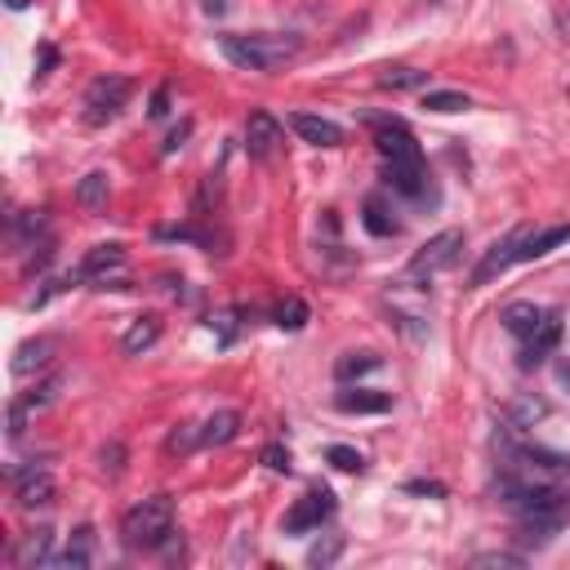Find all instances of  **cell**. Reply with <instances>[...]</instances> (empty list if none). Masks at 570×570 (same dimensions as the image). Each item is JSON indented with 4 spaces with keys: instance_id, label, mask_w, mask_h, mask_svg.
<instances>
[{
    "instance_id": "obj_1",
    "label": "cell",
    "mask_w": 570,
    "mask_h": 570,
    "mask_svg": "<svg viewBox=\"0 0 570 570\" xmlns=\"http://www.w3.org/2000/svg\"><path fill=\"white\" fill-rule=\"evenodd\" d=\"M499 321H503V330L512 338H521V365L525 370L539 365L557 347V338H561V316L548 312V307H539V303H508L499 312Z\"/></svg>"
},
{
    "instance_id": "obj_2",
    "label": "cell",
    "mask_w": 570,
    "mask_h": 570,
    "mask_svg": "<svg viewBox=\"0 0 570 570\" xmlns=\"http://www.w3.org/2000/svg\"><path fill=\"white\" fill-rule=\"evenodd\" d=\"M218 49L227 62L245 67V71H272L281 62H289L298 53V36H276V31H258V36H218Z\"/></svg>"
},
{
    "instance_id": "obj_3",
    "label": "cell",
    "mask_w": 570,
    "mask_h": 570,
    "mask_svg": "<svg viewBox=\"0 0 570 570\" xmlns=\"http://www.w3.org/2000/svg\"><path fill=\"white\" fill-rule=\"evenodd\" d=\"M169 534H174V499L169 494H151V499H142V503H134L125 517H120V539L129 543V548H160V543H169Z\"/></svg>"
},
{
    "instance_id": "obj_4",
    "label": "cell",
    "mask_w": 570,
    "mask_h": 570,
    "mask_svg": "<svg viewBox=\"0 0 570 570\" xmlns=\"http://www.w3.org/2000/svg\"><path fill=\"white\" fill-rule=\"evenodd\" d=\"M129 98H134V80L129 76H98L85 89L80 116H85V125H107L129 107Z\"/></svg>"
},
{
    "instance_id": "obj_5",
    "label": "cell",
    "mask_w": 570,
    "mask_h": 570,
    "mask_svg": "<svg viewBox=\"0 0 570 570\" xmlns=\"http://www.w3.org/2000/svg\"><path fill=\"white\" fill-rule=\"evenodd\" d=\"M370 129H374V147H379L383 165H396V169H419L423 165V151H419L414 134L401 120L379 116V120H370Z\"/></svg>"
},
{
    "instance_id": "obj_6",
    "label": "cell",
    "mask_w": 570,
    "mask_h": 570,
    "mask_svg": "<svg viewBox=\"0 0 570 570\" xmlns=\"http://www.w3.org/2000/svg\"><path fill=\"white\" fill-rule=\"evenodd\" d=\"M463 258V232L459 227H450V232H436L428 245H419L414 249V258H410V276H436V272H450L454 263Z\"/></svg>"
},
{
    "instance_id": "obj_7",
    "label": "cell",
    "mask_w": 570,
    "mask_h": 570,
    "mask_svg": "<svg viewBox=\"0 0 570 570\" xmlns=\"http://www.w3.org/2000/svg\"><path fill=\"white\" fill-rule=\"evenodd\" d=\"M334 512V494L325 485H312L303 499H294V508L285 512V534H307V530H321V521H330Z\"/></svg>"
},
{
    "instance_id": "obj_8",
    "label": "cell",
    "mask_w": 570,
    "mask_h": 570,
    "mask_svg": "<svg viewBox=\"0 0 570 570\" xmlns=\"http://www.w3.org/2000/svg\"><path fill=\"white\" fill-rule=\"evenodd\" d=\"M76 281H89V285H116L125 281V249L120 245H94L80 267H76Z\"/></svg>"
},
{
    "instance_id": "obj_9",
    "label": "cell",
    "mask_w": 570,
    "mask_h": 570,
    "mask_svg": "<svg viewBox=\"0 0 570 570\" xmlns=\"http://www.w3.org/2000/svg\"><path fill=\"white\" fill-rule=\"evenodd\" d=\"M9 481H13V503L18 508H45V503H53V476H49L45 463H22V468L9 472Z\"/></svg>"
},
{
    "instance_id": "obj_10",
    "label": "cell",
    "mask_w": 570,
    "mask_h": 570,
    "mask_svg": "<svg viewBox=\"0 0 570 570\" xmlns=\"http://www.w3.org/2000/svg\"><path fill=\"white\" fill-rule=\"evenodd\" d=\"M525 232H530V227H517V232H508L503 240H494V245L481 254V263L472 267V285H485V281H494L499 272H508L512 263H521V245H525Z\"/></svg>"
},
{
    "instance_id": "obj_11",
    "label": "cell",
    "mask_w": 570,
    "mask_h": 570,
    "mask_svg": "<svg viewBox=\"0 0 570 570\" xmlns=\"http://www.w3.org/2000/svg\"><path fill=\"white\" fill-rule=\"evenodd\" d=\"M281 142H285L281 120L272 111H249V120H245V151L254 160H272L281 151Z\"/></svg>"
},
{
    "instance_id": "obj_12",
    "label": "cell",
    "mask_w": 570,
    "mask_h": 570,
    "mask_svg": "<svg viewBox=\"0 0 570 570\" xmlns=\"http://www.w3.org/2000/svg\"><path fill=\"white\" fill-rule=\"evenodd\" d=\"M289 129H294L303 142H312V147H338V142H343V129H338L330 116H316V111H294V116H289Z\"/></svg>"
},
{
    "instance_id": "obj_13",
    "label": "cell",
    "mask_w": 570,
    "mask_h": 570,
    "mask_svg": "<svg viewBox=\"0 0 570 570\" xmlns=\"http://www.w3.org/2000/svg\"><path fill=\"white\" fill-rule=\"evenodd\" d=\"M53 352H58V338H49V334H40V338H27V343L13 352V374H18V379H27L31 370L40 374V370L53 361Z\"/></svg>"
},
{
    "instance_id": "obj_14",
    "label": "cell",
    "mask_w": 570,
    "mask_h": 570,
    "mask_svg": "<svg viewBox=\"0 0 570 570\" xmlns=\"http://www.w3.org/2000/svg\"><path fill=\"white\" fill-rule=\"evenodd\" d=\"M334 405L343 414H387L392 410V392H370V387H347L334 396Z\"/></svg>"
},
{
    "instance_id": "obj_15",
    "label": "cell",
    "mask_w": 570,
    "mask_h": 570,
    "mask_svg": "<svg viewBox=\"0 0 570 570\" xmlns=\"http://www.w3.org/2000/svg\"><path fill=\"white\" fill-rule=\"evenodd\" d=\"M566 240H570V223H557V227H543V232H525L521 263L543 258V254H552V249H557V245H566Z\"/></svg>"
},
{
    "instance_id": "obj_16",
    "label": "cell",
    "mask_w": 570,
    "mask_h": 570,
    "mask_svg": "<svg viewBox=\"0 0 570 570\" xmlns=\"http://www.w3.org/2000/svg\"><path fill=\"white\" fill-rule=\"evenodd\" d=\"M156 338H160V321H156V316H134V321L125 325V334H120V347H125L129 356H138V352H147Z\"/></svg>"
},
{
    "instance_id": "obj_17",
    "label": "cell",
    "mask_w": 570,
    "mask_h": 570,
    "mask_svg": "<svg viewBox=\"0 0 570 570\" xmlns=\"http://www.w3.org/2000/svg\"><path fill=\"white\" fill-rule=\"evenodd\" d=\"M236 432H240V414L236 410H214L200 423V445H227Z\"/></svg>"
},
{
    "instance_id": "obj_18",
    "label": "cell",
    "mask_w": 570,
    "mask_h": 570,
    "mask_svg": "<svg viewBox=\"0 0 570 570\" xmlns=\"http://www.w3.org/2000/svg\"><path fill=\"white\" fill-rule=\"evenodd\" d=\"M379 365H383L379 352H343V356L334 361V379H338V383H352V379H361V374H370V370H379Z\"/></svg>"
},
{
    "instance_id": "obj_19",
    "label": "cell",
    "mask_w": 570,
    "mask_h": 570,
    "mask_svg": "<svg viewBox=\"0 0 570 570\" xmlns=\"http://www.w3.org/2000/svg\"><path fill=\"white\" fill-rule=\"evenodd\" d=\"M76 200L85 205V209H107V174L102 169H94V174H85L80 183H76Z\"/></svg>"
},
{
    "instance_id": "obj_20",
    "label": "cell",
    "mask_w": 570,
    "mask_h": 570,
    "mask_svg": "<svg viewBox=\"0 0 570 570\" xmlns=\"http://www.w3.org/2000/svg\"><path fill=\"white\" fill-rule=\"evenodd\" d=\"M361 223H365V232H374V236H396V218L387 214V205H383L379 196H370V200L361 205Z\"/></svg>"
},
{
    "instance_id": "obj_21",
    "label": "cell",
    "mask_w": 570,
    "mask_h": 570,
    "mask_svg": "<svg viewBox=\"0 0 570 570\" xmlns=\"http://www.w3.org/2000/svg\"><path fill=\"white\" fill-rule=\"evenodd\" d=\"M423 107L445 116V111H468L472 102H468V94H454V89H428L423 94Z\"/></svg>"
},
{
    "instance_id": "obj_22",
    "label": "cell",
    "mask_w": 570,
    "mask_h": 570,
    "mask_svg": "<svg viewBox=\"0 0 570 570\" xmlns=\"http://www.w3.org/2000/svg\"><path fill=\"white\" fill-rule=\"evenodd\" d=\"M272 321H276L281 330H303V325H307V303L289 294L285 303H276V312H272Z\"/></svg>"
},
{
    "instance_id": "obj_23",
    "label": "cell",
    "mask_w": 570,
    "mask_h": 570,
    "mask_svg": "<svg viewBox=\"0 0 570 570\" xmlns=\"http://www.w3.org/2000/svg\"><path fill=\"white\" fill-rule=\"evenodd\" d=\"M423 80H428V71H414V67H387V71L379 76L383 89H419Z\"/></svg>"
},
{
    "instance_id": "obj_24",
    "label": "cell",
    "mask_w": 570,
    "mask_h": 570,
    "mask_svg": "<svg viewBox=\"0 0 570 570\" xmlns=\"http://www.w3.org/2000/svg\"><path fill=\"white\" fill-rule=\"evenodd\" d=\"M49 543H53V534H49V530H31V534L22 539L18 561H22V566H27V561H36V566H40V561H49Z\"/></svg>"
},
{
    "instance_id": "obj_25",
    "label": "cell",
    "mask_w": 570,
    "mask_h": 570,
    "mask_svg": "<svg viewBox=\"0 0 570 570\" xmlns=\"http://www.w3.org/2000/svg\"><path fill=\"white\" fill-rule=\"evenodd\" d=\"M53 566H67V570H76V566H89V530H76V543L62 552V557H49Z\"/></svg>"
},
{
    "instance_id": "obj_26",
    "label": "cell",
    "mask_w": 570,
    "mask_h": 570,
    "mask_svg": "<svg viewBox=\"0 0 570 570\" xmlns=\"http://www.w3.org/2000/svg\"><path fill=\"white\" fill-rule=\"evenodd\" d=\"M196 445H200V428H196V423L174 428V432H169V441H165V450H169V454H187V450H196Z\"/></svg>"
},
{
    "instance_id": "obj_27",
    "label": "cell",
    "mask_w": 570,
    "mask_h": 570,
    "mask_svg": "<svg viewBox=\"0 0 570 570\" xmlns=\"http://www.w3.org/2000/svg\"><path fill=\"white\" fill-rule=\"evenodd\" d=\"M325 459H330L338 472H365V459H361V450H352V445H330Z\"/></svg>"
},
{
    "instance_id": "obj_28",
    "label": "cell",
    "mask_w": 570,
    "mask_h": 570,
    "mask_svg": "<svg viewBox=\"0 0 570 570\" xmlns=\"http://www.w3.org/2000/svg\"><path fill=\"white\" fill-rule=\"evenodd\" d=\"M209 330H218V343L227 347V343L236 338V312H218V316H209Z\"/></svg>"
},
{
    "instance_id": "obj_29",
    "label": "cell",
    "mask_w": 570,
    "mask_h": 570,
    "mask_svg": "<svg viewBox=\"0 0 570 570\" xmlns=\"http://www.w3.org/2000/svg\"><path fill=\"white\" fill-rule=\"evenodd\" d=\"M338 552H343V539H330V543H316V548L307 552V561H312V566H330Z\"/></svg>"
},
{
    "instance_id": "obj_30",
    "label": "cell",
    "mask_w": 570,
    "mask_h": 570,
    "mask_svg": "<svg viewBox=\"0 0 570 570\" xmlns=\"http://www.w3.org/2000/svg\"><path fill=\"white\" fill-rule=\"evenodd\" d=\"M263 463H267L272 472H289V450H281V445H267V450H263Z\"/></svg>"
},
{
    "instance_id": "obj_31",
    "label": "cell",
    "mask_w": 570,
    "mask_h": 570,
    "mask_svg": "<svg viewBox=\"0 0 570 570\" xmlns=\"http://www.w3.org/2000/svg\"><path fill=\"white\" fill-rule=\"evenodd\" d=\"M98 459H102V472H111V476H120V459H125V450H120L116 441H111V445H107V450H102Z\"/></svg>"
},
{
    "instance_id": "obj_32",
    "label": "cell",
    "mask_w": 570,
    "mask_h": 570,
    "mask_svg": "<svg viewBox=\"0 0 570 570\" xmlns=\"http://www.w3.org/2000/svg\"><path fill=\"white\" fill-rule=\"evenodd\" d=\"M476 566H521V557H512V552H481Z\"/></svg>"
},
{
    "instance_id": "obj_33",
    "label": "cell",
    "mask_w": 570,
    "mask_h": 570,
    "mask_svg": "<svg viewBox=\"0 0 570 570\" xmlns=\"http://www.w3.org/2000/svg\"><path fill=\"white\" fill-rule=\"evenodd\" d=\"M147 111H151V116H165V111H169V89H165V85L151 94V107H147Z\"/></svg>"
},
{
    "instance_id": "obj_34",
    "label": "cell",
    "mask_w": 570,
    "mask_h": 570,
    "mask_svg": "<svg viewBox=\"0 0 570 570\" xmlns=\"http://www.w3.org/2000/svg\"><path fill=\"white\" fill-rule=\"evenodd\" d=\"M187 134H191V125H187V120H183V125H178V129H174V134H169V138H165V147H160V151H165V156H169V151H174V147H183V138H187Z\"/></svg>"
},
{
    "instance_id": "obj_35",
    "label": "cell",
    "mask_w": 570,
    "mask_h": 570,
    "mask_svg": "<svg viewBox=\"0 0 570 570\" xmlns=\"http://www.w3.org/2000/svg\"><path fill=\"white\" fill-rule=\"evenodd\" d=\"M405 490H414V494H441V485H436V481H410Z\"/></svg>"
},
{
    "instance_id": "obj_36",
    "label": "cell",
    "mask_w": 570,
    "mask_h": 570,
    "mask_svg": "<svg viewBox=\"0 0 570 570\" xmlns=\"http://www.w3.org/2000/svg\"><path fill=\"white\" fill-rule=\"evenodd\" d=\"M557 379H561V387H570V365H566V361L557 365Z\"/></svg>"
},
{
    "instance_id": "obj_37",
    "label": "cell",
    "mask_w": 570,
    "mask_h": 570,
    "mask_svg": "<svg viewBox=\"0 0 570 570\" xmlns=\"http://www.w3.org/2000/svg\"><path fill=\"white\" fill-rule=\"evenodd\" d=\"M205 9H209V13H223V0H205Z\"/></svg>"
}]
</instances>
